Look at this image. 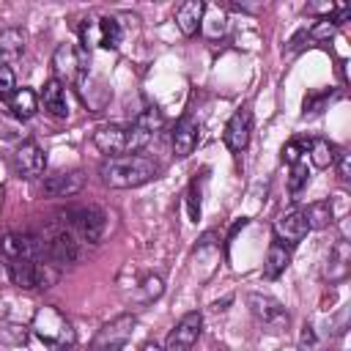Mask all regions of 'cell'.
<instances>
[{"label": "cell", "mask_w": 351, "mask_h": 351, "mask_svg": "<svg viewBox=\"0 0 351 351\" xmlns=\"http://www.w3.org/2000/svg\"><path fill=\"white\" fill-rule=\"evenodd\" d=\"M99 176L112 189H132L154 181L159 176V165L143 154H121V156H107L99 165Z\"/></svg>", "instance_id": "cell-1"}, {"label": "cell", "mask_w": 351, "mask_h": 351, "mask_svg": "<svg viewBox=\"0 0 351 351\" xmlns=\"http://www.w3.org/2000/svg\"><path fill=\"white\" fill-rule=\"evenodd\" d=\"M30 332L49 348H58V351H66L77 343V332L71 326V321L52 304H44L33 313V321H30Z\"/></svg>", "instance_id": "cell-2"}, {"label": "cell", "mask_w": 351, "mask_h": 351, "mask_svg": "<svg viewBox=\"0 0 351 351\" xmlns=\"http://www.w3.org/2000/svg\"><path fill=\"white\" fill-rule=\"evenodd\" d=\"M151 132L137 126L134 121L129 126H101L93 132V145L107 154V156H121V154H134L151 143Z\"/></svg>", "instance_id": "cell-3"}, {"label": "cell", "mask_w": 351, "mask_h": 351, "mask_svg": "<svg viewBox=\"0 0 351 351\" xmlns=\"http://www.w3.org/2000/svg\"><path fill=\"white\" fill-rule=\"evenodd\" d=\"M8 277L19 288H52L60 277V269L47 258H36V261L16 258L8 261Z\"/></svg>", "instance_id": "cell-4"}, {"label": "cell", "mask_w": 351, "mask_h": 351, "mask_svg": "<svg viewBox=\"0 0 351 351\" xmlns=\"http://www.w3.org/2000/svg\"><path fill=\"white\" fill-rule=\"evenodd\" d=\"M63 217L69 222V233L88 244L101 241L107 230V214L99 206H77V208H69Z\"/></svg>", "instance_id": "cell-5"}, {"label": "cell", "mask_w": 351, "mask_h": 351, "mask_svg": "<svg viewBox=\"0 0 351 351\" xmlns=\"http://www.w3.org/2000/svg\"><path fill=\"white\" fill-rule=\"evenodd\" d=\"M80 38H82V49H90V47L118 49L121 38H123V30L112 16H90V19L82 22Z\"/></svg>", "instance_id": "cell-6"}, {"label": "cell", "mask_w": 351, "mask_h": 351, "mask_svg": "<svg viewBox=\"0 0 351 351\" xmlns=\"http://www.w3.org/2000/svg\"><path fill=\"white\" fill-rule=\"evenodd\" d=\"M52 69L58 82H80L88 71V49L74 44H58L52 52Z\"/></svg>", "instance_id": "cell-7"}, {"label": "cell", "mask_w": 351, "mask_h": 351, "mask_svg": "<svg viewBox=\"0 0 351 351\" xmlns=\"http://www.w3.org/2000/svg\"><path fill=\"white\" fill-rule=\"evenodd\" d=\"M134 324H137V321H134V315H129V313H123V315L107 321V324L96 332V337H93V343H90V351H121V348L132 340Z\"/></svg>", "instance_id": "cell-8"}, {"label": "cell", "mask_w": 351, "mask_h": 351, "mask_svg": "<svg viewBox=\"0 0 351 351\" xmlns=\"http://www.w3.org/2000/svg\"><path fill=\"white\" fill-rule=\"evenodd\" d=\"M41 244H44L47 261H52L55 266H66V263H74L80 258L77 239L66 228H52L47 236H41Z\"/></svg>", "instance_id": "cell-9"}, {"label": "cell", "mask_w": 351, "mask_h": 351, "mask_svg": "<svg viewBox=\"0 0 351 351\" xmlns=\"http://www.w3.org/2000/svg\"><path fill=\"white\" fill-rule=\"evenodd\" d=\"M250 310H252V315H255V321L261 324V326H266L269 332H282V329H288V310L277 302V299H271V296H263V293H250Z\"/></svg>", "instance_id": "cell-10"}, {"label": "cell", "mask_w": 351, "mask_h": 351, "mask_svg": "<svg viewBox=\"0 0 351 351\" xmlns=\"http://www.w3.org/2000/svg\"><path fill=\"white\" fill-rule=\"evenodd\" d=\"M200 332H203V315L197 310L181 315V321L170 329V335L165 340V351H192Z\"/></svg>", "instance_id": "cell-11"}, {"label": "cell", "mask_w": 351, "mask_h": 351, "mask_svg": "<svg viewBox=\"0 0 351 351\" xmlns=\"http://www.w3.org/2000/svg\"><path fill=\"white\" fill-rule=\"evenodd\" d=\"M11 165H14V173H16L19 178H27V181H30V178H38V176L44 173V167H47V154H44V148H41L38 143L25 140V143L16 145Z\"/></svg>", "instance_id": "cell-12"}, {"label": "cell", "mask_w": 351, "mask_h": 351, "mask_svg": "<svg viewBox=\"0 0 351 351\" xmlns=\"http://www.w3.org/2000/svg\"><path fill=\"white\" fill-rule=\"evenodd\" d=\"M197 140H200V123H197L189 112L181 115V118L176 121V126H173V134H170L173 154H176L178 159H186V156L195 151Z\"/></svg>", "instance_id": "cell-13"}, {"label": "cell", "mask_w": 351, "mask_h": 351, "mask_svg": "<svg viewBox=\"0 0 351 351\" xmlns=\"http://www.w3.org/2000/svg\"><path fill=\"white\" fill-rule=\"evenodd\" d=\"M250 132H252V112H250L247 107H241V110H236V112L230 115L222 140H225V145H228L233 154H241V151L247 148V143H250Z\"/></svg>", "instance_id": "cell-14"}, {"label": "cell", "mask_w": 351, "mask_h": 351, "mask_svg": "<svg viewBox=\"0 0 351 351\" xmlns=\"http://www.w3.org/2000/svg\"><path fill=\"white\" fill-rule=\"evenodd\" d=\"M307 219L302 211H285L274 219V239L282 241L285 247H296L307 236Z\"/></svg>", "instance_id": "cell-15"}, {"label": "cell", "mask_w": 351, "mask_h": 351, "mask_svg": "<svg viewBox=\"0 0 351 351\" xmlns=\"http://www.w3.org/2000/svg\"><path fill=\"white\" fill-rule=\"evenodd\" d=\"M85 186V173L82 170H71V173H55L47 176L41 184V192L49 197H71Z\"/></svg>", "instance_id": "cell-16"}, {"label": "cell", "mask_w": 351, "mask_h": 351, "mask_svg": "<svg viewBox=\"0 0 351 351\" xmlns=\"http://www.w3.org/2000/svg\"><path fill=\"white\" fill-rule=\"evenodd\" d=\"M203 14H206V3L203 0H186V3H181L176 8V25H178V30L186 38L197 36V30L203 27Z\"/></svg>", "instance_id": "cell-17"}, {"label": "cell", "mask_w": 351, "mask_h": 351, "mask_svg": "<svg viewBox=\"0 0 351 351\" xmlns=\"http://www.w3.org/2000/svg\"><path fill=\"white\" fill-rule=\"evenodd\" d=\"M348 269H351V247L346 239H340L332 252H329V261H326V269H324V277L329 282H343L348 277Z\"/></svg>", "instance_id": "cell-18"}, {"label": "cell", "mask_w": 351, "mask_h": 351, "mask_svg": "<svg viewBox=\"0 0 351 351\" xmlns=\"http://www.w3.org/2000/svg\"><path fill=\"white\" fill-rule=\"evenodd\" d=\"M41 104H44V110H47L49 115H55V118H66V115H69V99H66V88H63V82H58L55 77L47 80L44 88H41Z\"/></svg>", "instance_id": "cell-19"}, {"label": "cell", "mask_w": 351, "mask_h": 351, "mask_svg": "<svg viewBox=\"0 0 351 351\" xmlns=\"http://www.w3.org/2000/svg\"><path fill=\"white\" fill-rule=\"evenodd\" d=\"M291 266V250L282 244V241H271L269 250H266V261H263V277L266 280H277L285 269Z\"/></svg>", "instance_id": "cell-20"}, {"label": "cell", "mask_w": 351, "mask_h": 351, "mask_svg": "<svg viewBox=\"0 0 351 351\" xmlns=\"http://www.w3.org/2000/svg\"><path fill=\"white\" fill-rule=\"evenodd\" d=\"M8 110L14 118L27 121L38 112V96L33 93V88H14V93L8 96Z\"/></svg>", "instance_id": "cell-21"}, {"label": "cell", "mask_w": 351, "mask_h": 351, "mask_svg": "<svg viewBox=\"0 0 351 351\" xmlns=\"http://www.w3.org/2000/svg\"><path fill=\"white\" fill-rule=\"evenodd\" d=\"M307 154H310V162H313L318 170H326V167H332V165H335L337 148H335L329 140H324V137H315V140H310V145H307Z\"/></svg>", "instance_id": "cell-22"}, {"label": "cell", "mask_w": 351, "mask_h": 351, "mask_svg": "<svg viewBox=\"0 0 351 351\" xmlns=\"http://www.w3.org/2000/svg\"><path fill=\"white\" fill-rule=\"evenodd\" d=\"M304 219H307V228L313 230H321V228H329L332 225V217H335V211H332V203L329 200H315V203H310L304 211Z\"/></svg>", "instance_id": "cell-23"}, {"label": "cell", "mask_w": 351, "mask_h": 351, "mask_svg": "<svg viewBox=\"0 0 351 351\" xmlns=\"http://www.w3.org/2000/svg\"><path fill=\"white\" fill-rule=\"evenodd\" d=\"M25 49V33L19 27H5L0 30V52H8V55H16Z\"/></svg>", "instance_id": "cell-24"}, {"label": "cell", "mask_w": 351, "mask_h": 351, "mask_svg": "<svg viewBox=\"0 0 351 351\" xmlns=\"http://www.w3.org/2000/svg\"><path fill=\"white\" fill-rule=\"evenodd\" d=\"M307 145H310V140H299V137H293V140H288L285 145H282V151H280V156H282V162L285 165H299L302 159H304V154H307Z\"/></svg>", "instance_id": "cell-25"}, {"label": "cell", "mask_w": 351, "mask_h": 351, "mask_svg": "<svg viewBox=\"0 0 351 351\" xmlns=\"http://www.w3.org/2000/svg\"><path fill=\"white\" fill-rule=\"evenodd\" d=\"M162 291H165V282H162V277H156V274H148V277L140 282V293H137V299L148 304V302L159 299V296H162Z\"/></svg>", "instance_id": "cell-26"}, {"label": "cell", "mask_w": 351, "mask_h": 351, "mask_svg": "<svg viewBox=\"0 0 351 351\" xmlns=\"http://www.w3.org/2000/svg\"><path fill=\"white\" fill-rule=\"evenodd\" d=\"M337 27H340V25H335L332 16H321V19L307 30V38H313V41H329V38L337 33Z\"/></svg>", "instance_id": "cell-27"}, {"label": "cell", "mask_w": 351, "mask_h": 351, "mask_svg": "<svg viewBox=\"0 0 351 351\" xmlns=\"http://www.w3.org/2000/svg\"><path fill=\"white\" fill-rule=\"evenodd\" d=\"M332 96H335L332 90H315V93H307V96H304V115L324 112V107H326V101H329Z\"/></svg>", "instance_id": "cell-28"}, {"label": "cell", "mask_w": 351, "mask_h": 351, "mask_svg": "<svg viewBox=\"0 0 351 351\" xmlns=\"http://www.w3.org/2000/svg\"><path fill=\"white\" fill-rule=\"evenodd\" d=\"M307 178H310L307 167H304L302 162L293 165V167H291V176H288V192H291V195H299V192L307 186Z\"/></svg>", "instance_id": "cell-29"}, {"label": "cell", "mask_w": 351, "mask_h": 351, "mask_svg": "<svg viewBox=\"0 0 351 351\" xmlns=\"http://www.w3.org/2000/svg\"><path fill=\"white\" fill-rule=\"evenodd\" d=\"M14 88H16V77H14V71H11V66L5 63V60H0V96H11L14 93Z\"/></svg>", "instance_id": "cell-30"}, {"label": "cell", "mask_w": 351, "mask_h": 351, "mask_svg": "<svg viewBox=\"0 0 351 351\" xmlns=\"http://www.w3.org/2000/svg\"><path fill=\"white\" fill-rule=\"evenodd\" d=\"M186 208H189V217L197 222V219H200V186H197V178L189 184V192H186Z\"/></svg>", "instance_id": "cell-31"}, {"label": "cell", "mask_w": 351, "mask_h": 351, "mask_svg": "<svg viewBox=\"0 0 351 351\" xmlns=\"http://www.w3.org/2000/svg\"><path fill=\"white\" fill-rule=\"evenodd\" d=\"M335 165H337V176H340L343 181H348V178H351V154H348V151H337Z\"/></svg>", "instance_id": "cell-32"}, {"label": "cell", "mask_w": 351, "mask_h": 351, "mask_svg": "<svg viewBox=\"0 0 351 351\" xmlns=\"http://www.w3.org/2000/svg\"><path fill=\"white\" fill-rule=\"evenodd\" d=\"M313 346H315V332H313V326H304L302 340H299V348L302 351H313Z\"/></svg>", "instance_id": "cell-33"}, {"label": "cell", "mask_w": 351, "mask_h": 351, "mask_svg": "<svg viewBox=\"0 0 351 351\" xmlns=\"http://www.w3.org/2000/svg\"><path fill=\"white\" fill-rule=\"evenodd\" d=\"M143 351H165V348H159L156 343H145V346H143Z\"/></svg>", "instance_id": "cell-34"}]
</instances>
